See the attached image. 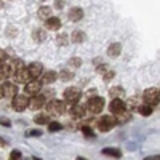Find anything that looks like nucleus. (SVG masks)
<instances>
[{
    "mask_svg": "<svg viewBox=\"0 0 160 160\" xmlns=\"http://www.w3.org/2000/svg\"><path fill=\"white\" fill-rule=\"evenodd\" d=\"M45 111L47 114H51V115H62L68 111V102H62V101H58V99H50L48 104H45Z\"/></svg>",
    "mask_w": 160,
    "mask_h": 160,
    "instance_id": "1",
    "label": "nucleus"
},
{
    "mask_svg": "<svg viewBox=\"0 0 160 160\" xmlns=\"http://www.w3.org/2000/svg\"><path fill=\"white\" fill-rule=\"evenodd\" d=\"M115 125H118V123H117V118H115V117H111V115H104V117H101L98 122H96L98 130L102 131V133L112 130Z\"/></svg>",
    "mask_w": 160,
    "mask_h": 160,
    "instance_id": "2",
    "label": "nucleus"
},
{
    "mask_svg": "<svg viewBox=\"0 0 160 160\" xmlns=\"http://www.w3.org/2000/svg\"><path fill=\"white\" fill-rule=\"evenodd\" d=\"M87 109H88L91 114H99V112H102V109H104V99H102L101 96H93V98H90Z\"/></svg>",
    "mask_w": 160,
    "mask_h": 160,
    "instance_id": "3",
    "label": "nucleus"
},
{
    "mask_svg": "<svg viewBox=\"0 0 160 160\" xmlns=\"http://www.w3.org/2000/svg\"><path fill=\"white\" fill-rule=\"evenodd\" d=\"M29 98L28 95H16L15 98H13V109H15L16 112H22L26 108L29 106Z\"/></svg>",
    "mask_w": 160,
    "mask_h": 160,
    "instance_id": "4",
    "label": "nucleus"
},
{
    "mask_svg": "<svg viewBox=\"0 0 160 160\" xmlns=\"http://www.w3.org/2000/svg\"><path fill=\"white\" fill-rule=\"evenodd\" d=\"M144 101L148 102V104H158L160 102V91L157 88H148L144 91V95H142Z\"/></svg>",
    "mask_w": 160,
    "mask_h": 160,
    "instance_id": "5",
    "label": "nucleus"
},
{
    "mask_svg": "<svg viewBox=\"0 0 160 160\" xmlns=\"http://www.w3.org/2000/svg\"><path fill=\"white\" fill-rule=\"evenodd\" d=\"M80 96H82V93H80V90L78 88H68L64 91V101L68 102V104H75V102H78V99H80Z\"/></svg>",
    "mask_w": 160,
    "mask_h": 160,
    "instance_id": "6",
    "label": "nucleus"
},
{
    "mask_svg": "<svg viewBox=\"0 0 160 160\" xmlns=\"http://www.w3.org/2000/svg\"><path fill=\"white\" fill-rule=\"evenodd\" d=\"M26 93L28 95H31V96H34V95H38L40 93V90H42V80H37V78H31L28 83H26Z\"/></svg>",
    "mask_w": 160,
    "mask_h": 160,
    "instance_id": "7",
    "label": "nucleus"
},
{
    "mask_svg": "<svg viewBox=\"0 0 160 160\" xmlns=\"http://www.w3.org/2000/svg\"><path fill=\"white\" fill-rule=\"evenodd\" d=\"M87 114V108L85 106H78L77 102L71 106V117L75 118V120H80V118H83Z\"/></svg>",
    "mask_w": 160,
    "mask_h": 160,
    "instance_id": "8",
    "label": "nucleus"
},
{
    "mask_svg": "<svg viewBox=\"0 0 160 160\" xmlns=\"http://www.w3.org/2000/svg\"><path fill=\"white\" fill-rule=\"evenodd\" d=\"M45 104H47V98H45L43 95H34L32 99H31V102H29V106H31L34 111L45 108Z\"/></svg>",
    "mask_w": 160,
    "mask_h": 160,
    "instance_id": "9",
    "label": "nucleus"
},
{
    "mask_svg": "<svg viewBox=\"0 0 160 160\" xmlns=\"http://www.w3.org/2000/svg\"><path fill=\"white\" fill-rule=\"evenodd\" d=\"M125 108H127L125 102H123L122 99H118V98H114V99L111 101V106H109V109H111L112 114H120V112H123Z\"/></svg>",
    "mask_w": 160,
    "mask_h": 160,
    "instance_id": "10",
    "label": "nucleus"
},
{
    "mask_svg": "<svg viewBox=\"0 0 160 160\" xmlns=\"http://www.w3.org/2000/svg\"><path fill=\"white\" fill-rule=\"evenodd\" d=\"M2 90H3V96L7 98H15L16 96V85L15 83H11V82H5L2 85Z\"/></svg>",
    "mask_w": 160,
    "mask_h": 160,
    "instance_id": "11",
    "label": "nucleus"
},
{
    "mask_svg": "<svg viewBox=\"0 0 160 160\" xmlns=\"http://www.w3.org/2000/svg\"><path fill=\"white\" fill-rule=\"evenodd\" d=\"M28 71H29L31 78H37L40 74H42V71H43V66L40 64V62H31V64L28 66Z\"/></svg>",
    "mask_w": 160,
    "mask_h": 160,
    "instance_id": "12",
    "label": "nucleus"
},
{
    "mask_svg": "<svg viewBox=\"0 0 160 160\" xmlns=\"http://www.w3.org/2000/svg\"><path fill=\"white\" fill-rule=\"evenodd\" d=\"M24 68V62L19 59V58H13L10 62H8V69H10V74L11 75H15L19 69H22Z\"/></svg>",
    "mask_w": 160,
    "mask_h": 160,
    "instance_id": "13",
    "label": "nucleus"
},
{
    "mask_svg": "<svg viewBox=\"0 0 160 160\" xmlns=\"http://www.w3.org/2000/svg\"><path fill=\"white\" fill-rule=\"evenodd\" d=\"M15 78L18 80L19 83H28L29 80H31V75H29L28 68H22V69H19V71L15 74Z\"/></svg>",
    "mask_w": 160,
    "mask_h": 160,
    "instance_id": "14",
    "label": "nucleus"
},
{
    "mask_svg": "<svg viewBox=\"0 0 160 160\" xmlns=\"http://www.w3.org/2000/svg\"><path fill=\"white\" fill-rule=\"evenodd\" d=\"M45 26H47V29H50V31H58V29H61V21L56 16H51V18H48L45 21Z\"/></svg>",
    "mask_w": 160,
    "mask_h": 160,
    "instance_id": "15",
    "label": "nucleus"
},
{
    "mask_svg": "<svg viewBox=\"0 0 160 160\" xmlns=\"http://www.w3.org/2000/svg\"><path fill=\"white\" fill-rule=\"evenodd\" d=\"M120 53H122V45H120V43L114 42V43L109 45V48H108V55H109L111 58H117Z\"/></svg>",
    "mask_w": 160,
    "mask_h": 160,
    "instance_id": "16",
    "label": "nucleus"
},
{
    "mask_svg": "<svg viewBox=\"0 0 160 160\" xmlns=\"http://www.w3.org/2000/svg\"><path fill=\"white\" fill-rule=\"evenodd\" d=\"M32 38L35 40L37 43L45 42V38H47V31H45V29H35V31L32 32Z\"/></svg>",
    "mask_w": 160,
    "mask_h": 160,
    "instance_id": "17",
    "label": "nucleus"
},
{
    "mask_svg": "<svg viewBox=\"0 0 160 160\" xmlns=\"http://www.w3.org/2000/svg\"><path fill=\"white\" fill-rule=\"evenodd\" d=\"M83 18V10H80V8H72L71 11H69V19L71 21H74V22H77V21H80Z\"/></svg>",
    "mask_w": 160,
    "mask_h": 160,
    "instance_id": "18",
    "label": "nucleus"
},
{
    "mask_svg": "<svg viewBox=\"0 0 160 160\" xmlns=\"http://www.w3.org/2000/svg\"><path fill=\"white\" fill-rule=\"evenodd\" d=\"M152 111H154V108H152V104H139V108H138V112L141 114V115H144V117H148V115H151L152 114Z\"/></svg>",
    "mask_w": 160,
    "mask_h": 160,
    "instance_id": "19",
    "label": "nucleus"
},
{
    "mask_svg": "<svg viewBox=\"0 0 160 160\" xmlns=\"http://www.w3.org/2000/svg\"><path fill=\"white\" fill-rule=\"evenodd\" d=\"M53 82H56V72L55 71H48V72H45L43 74V77H42V83H53Z\"/></svg>",
    "mask_w": 160,
    "mask_h": 160,
    "instance_id": "20",
    "label": "nucleus"
},
{
    "mask_svg": "<svg viewBox=\"0 0 160 160\" xmlns=\"http://www.w3.org/2000/svg\"><path fill=\"white\" fill-rule=\"evenodd\" d=\"M38 18L40 19H43V21H47L48 18H51V8H48V7H42V8H38Z\"/></svg>",
    "mask_w": 160,
    "mask_h": 160,
    "instance_id": "21",
    "label": "nucleus"
},
{
    "mask_svg": "<svg viewBox=\"0 0 160 160\" xmlns=\"http://www.w3.org/2000/svg\"><path fill=\"white\" fill-rule=\"evenodd\" d=\"M130 118H131V114H130V111L128 112H120V114H117V123L118 125H122V123H127V122H130Z\"/></svg>",
    "mask_w": 160,
    "mask_h": 160,
    "instance_id": "22",
    "label": "nucleus"
},
{
    "mask_svg": "<svg viewBox=\"0 0 160 160\" xmlns=\"http://www.w3.org/2000/svg\"><path fill=\"white\" fill-rule=\"evenodd\" d=\"M125 106H127V109H128V111H138V108H139V101H138V98H130V99L125 102Z\"/></svg>",
    "mask_w": 160,
    "mask_h": 160,
    "instance_id": "23",
    "label": "nucleus"
},
{
    "mask_svg": "<svg viewBox=\"0 0 160 160\" xmlns=\"http://www.w3.org/2000/svg\"><path fill=\"white\" fill-rule=\"evenodd\" d=\"M59 78L62 80V82H69V80L74 78V72L69 71V69H64V71L59 72Z\"/></svg>",
    "mask_w": 160,
    "mask_h": 160,
    "instance_id": "24",
    "label": "nucleus"
},
{
    "mask_svg": "<svg viewBox=\"0 0 160 160\" xmlns=\"http://www.w3.org/2000/svg\"><path fill=\"white\" fill-rule=\"evenodd\" d=\"M72 42H74V43H82V42H85V34H83L82 31H74V34H72Z\"/></svg>",
    "mask_w": 160,
    "mask_h": 160,
    "instance_id": "25",
    "label": "nucleus"
},
{
    "mask_svg": "<svg viewBox=\"0 0 160 160\" xmlns=\"http://www.w3.org/2000/svg\"><path fill=\"white\" fill-rule=\"evenodd\" d=\"M125 93V90L122 88V87H114V88H111L109 90V95H111V98L114 99V98H120Z\"/></svg>",
    "mask_w": 160,
    "mask_h": 160,
    "instance_id": "26",
    "label": "nucleus"
},
{
    "mask_svg": "<svg viewBox=\"0 0 160 160\" xmlns=\"http://www.w3.org/2000/svg\"><path fill=\"white\" fill-rule=\"evenodd\" d=\"M102 154H104V155H111V157H114V158H120V157H122V152H120L118 149H111V148L102 149Z\"/></svg>",
    "mask_w": 160,
    "mask_h": 160,
    "instance_id": "27",
    "label": "nucleus"
},
{
    "mask_svg": "<svg viewBox=\"0 0 160 160\" xmlns=\"http://www.w3.org/2000/svg\"><path fill=\"white\" fill-rule=\"evenodd\" d=\"M35 123H38V125H48L50 123V120H48V114H38V115H35Z\"/></svg>",
    "mask_w": 160,
    "mask_h": 160,
    "instance_id": "28",
    "label": "nucleus"
},
{
    "mask_svg": "<svg viewBox=\"0 0 160 160\" xmlns=\"http://www.w3.org/2000/svg\"><path fill=\"white\" fill-rule=\"evenodd\" d=\"M11 74H10V69H8V64H0V80H5Z\"/></svg>",
    "mask_w": 160,
    "mask_h": 160,
    "instance_id": "29",
    "label": "nucleus"
},
{
    "mask_svg": "<svg viewBox=\"0 0 160 160\" xmlns=\"http://www.w3.org/2000/svg\"><path fill=\"white\" fill-rule=\"evenodd\" d=\"M80 66H82V59H80V58L69 59V68H80Z\"/></svg>",
    "mask_w": 160,
    "mask_h": 160,
    "instance_id": "30",
    "label": "nucleus"
},
{
    "mask_svg": "<svg viewBox=\"0 0 160 160\" xmlns=\"http://www.w3.org/2000/svg\"><path fill=\"white\" fill-rule=\"evenodd\" d=\"M61 130V123L59 122H50L48 123V131H59Z\"/></svg>",
    "mask_w": 160,
    "mask_h": 160,
    "instance_id": "31",
    "label": "nucleus"
},
{
    "mask_svg": "<svg viewBox=\"0 0 160 160\" xmlns=\"http://www.w3.org/2000/svg\"><path fill=\"white\" fill-rule=\"evenodd\" d=\"M42 95H43L47 99H53V98H55V90L47 88V90H43V93H42Z\"/></svg>",
    "mask_w": 160,
    "mask_h": 160,
    "instance_id": "32",
    "label": "nucleus"
},
{
    "mask_svg": "<svg viewBox=\"0 0 160 160\" xmlns=\"http://www.w3.org/2000/svg\"><path fill=\"white\" fill-rule=\"evenodd\" d=\"M56 40H58V43L62 45V47H64V45H68V35H66V34H61Z\"/></svg>",
    "mask_w": 160,
    "mask_h": 160,
    "instance_id": "33",
    "label": "nucleus"
},
{
    "mask_svg": "<svg viewBox=\"0 0 160 160\" xmlns=\"http://www.w3.org/2000/svg\"><path fill=\"white\" fill-rule=\"evenodd\" d=\"M82 130H83V135H85V136H90V138H95V133L91 131V128H90V127H83Z\"/></svg>",
    "mask_w": 160,
    "mask_h": 160,
    "instance_id": "34",
    "label": "nucleus"
},
{
    "mask_svg": "<svg viewBox=\"0 0 160 160\" xmlns=\"http://www.w3.org/2000/svg\"><path fill=\"white\" fill-rule=\"evenodd\" d=\"M42 135V131H37V130H29L26 133V136H40Z\"/></svg>",
    "mask_w": 160,
    "mask_h": 160,
    "instance_id": "35",
    "label": "nucleus"
},
{
    "mask_svg": "<svg viewBox=\"0 0 160 160\" xmlns=\"http://www.w3.org/2000/svg\"><path fill=\"white\" fill-rule=\"evenodd\" d=\"M10 158H13V160H18V158H21V152H19V151H13V152L10 154Z\"/></svg>",
    "mask_w": 160,
    "mask_h": 160,
    "instance_id": "36",
    "label": "nucleus"
},
{
    "mask_svg": "<svg viewBox=\"0 0 160 160\" xmlns=\"http://www.w3.org/2000/svg\"><path fill=\"white\" fill-rule=\"evenodd\" d=\"M5 59H7V51L0 50V64H3V62H5Z\"/></svg>",
    "mask_w": 160,
    "mask_h": 160,
    "instance_id": "37",
    "label": "nucleus"
},
{
    "mask_svg": "<svg viewBox=\"0 0 160 160\" xmlns=\"http://www.w3.org/2000/svg\"><path fill=\"white\" fill-rule=\"evenodd\" d=\"M146 160H160V155H152V157H146Z\"/></svg>",
    "mask_w": 160,
    "mask_h": 160,
    "instance_id": "38",
    "label": "nucleus"
},
{
    "mask_svg": "<svg viewBox=\"0 0 160 160\" xmlns=\"http://www.w3.org/2000/svg\"><path fill=\"white\" fill-rule=\"evenodd\" d=\"M62 5H64V3H62V0H56V5H55L56 8H62Z\"/></svg>",
    "mask_w": 160,
    "mask_h": 160,
    "instance_id": "39",
    "label": "nucleus"
},
{
    "mask_svg": "<svg viewBox=\"0 0 160 160\" xmlns=\"http://www.w3.org/2000/svg\"><path fill=\"white\" fill-rule=\"evenodd\" d=\"M0 125H3V127H10V122H8V120H0Z\"/></svg>",
    "mask_w": 160,
    "mask_h": 160,
    "instance_id": "40",
    "label": "nucleus"
},
{
    "mask_svg": "<svg viewBox=\"0 0 160 160\" xmlns=\"http://www.w3.org/2000/svg\"><path fill=\"white\" fill-rule=\"evenodd\" d=\"M95 93H96V90H90V91H88V96L93 98V96H95Z\"/></svg>",
    "mask_w": 160,
    "mask_h": 160,
    "instance_id": "41",
    "label": "nucleus"
},
{
    "mask_svg": "<svg viewBox=\"0 0 160 160\" xmlns=\"http://www.w3.org/2000/svg\"><path fill=\"white\" fill-rule=\"evenodd\" d=\"M5 144H7V142H5V141H3L2 138H0V146H2V148H3V146H5Z\"/></svg>",
    "mask_w": 160,
    "mask_h": 160,
    "instance_id": "42",
    "label": "nucleus"
},
{
    "mask_svg": "<svg viewBox=\"0 0 160 160\" xmlns=\"http://www.w3.org/2000/svg\"><path fill=\"white\" fill-rule=\"evenodd\" d=\"M2 96H3V90H2V88H0V98H2Z\"/></svg>",
    "mask_w": 160,
    "mask_h": 160,
    "instance_id": "43",
    "label": "nucleus"
}]
</instances>
